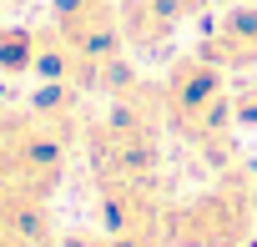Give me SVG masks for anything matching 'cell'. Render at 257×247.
Wrapping results in <instances>:
<instances>
[{"label":"cell","instance_id":"3","mask_svg":"<svg viewBox=\"0 0 257 247\" xmlns=\"http://www.w3.org/2000/svg\"><path fill=\"white\" fill-rule=\"evenodd\" d=\"M232 116L242 121V127H257V86H247V91L232 101Z\"/></svg>","mask_w":257,"mask_h":247},{"label":"cell","instance_id":"4","mask_svg":"<svg viewBox=\"0 0 257 247\" xmlns=\"http://www.w3.org/2000/svg\"><path fill=\"white\" fill-rule=\"evenodd\" d=\"M252 197H257V192H252Z\"/></svg>","mask_w":257,"mask_h":247},{"label":"cell","instance_id":"2","mask_svg":"<svg viewBox=\"0 0 257 247\" xmlns=\"http://www.w3.org/2000/svg\"><path fill=\"white\" fill-rule=\"evenodd\" d=\"M207 61H212V66H257V11L232 16V21L217 31Z\"/></svg>","mask_w":257,"mask_h":247},{"label":"cell","instance_id":"1","mask_svg":"<svg viewBox=\"0 0 257 247\" xmlns=\"http://www.w3.org/2000/svg\"><path fill=\"white\" fill-rule=\"evenodd\" d=\"M257 217V197H247L242 187H212L182 207H172L167 222V242L172 247H242Z\"/></svg>","mask_w":257,"mask_h":247}]
</instances>
